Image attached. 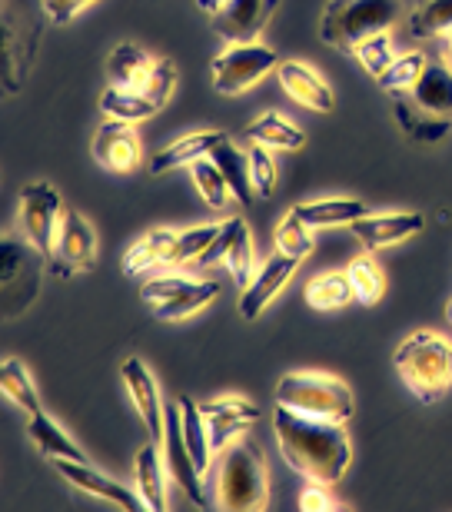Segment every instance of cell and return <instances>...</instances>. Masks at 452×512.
<instances>
[{
  "instance_id": "obj_1",
  "label": "cell",
  "mask_w": 452,
  "mask_h": 512,
  "mask_svg": "<svg viewBox=\"0 0 452 512\" xmlns=\"http://www.w3.org/2000/svg\"><path fill=\"white\" fill-rule=\"evenodd\" d=\"M273 433L283 459L310 483L336 486L346 476L349 463H353V446H349L346 429L343 423H333V419L276 406Z\"/></svg>"
},
{
  "instance_id": "obj_2",
  "label": "cell",
  "mask_w": 452,
  "mask_h": 512,
  "mask_svg": "<svg viewBox=\"0 0 452 512\" xmlns=\"http://www.w3.org/2000/svg\"><path fill=\"white\" fill-rule=\"evenodd\" d=\"M393 360L419 403H439L452 389V343L433 330L409 333Z\"/></svg>"
},
{
  "instance_id": "obj_3",
  "label": "cell",
  "mask_w": 452,
  "mask_h": 512,
  "mask_svg": "<svg viewBox=\"0 0 452 512\" xmlns=\"http://www.w3.org/2000/svg\"><path fill=\"white\" fill-rule=\"evenodd\" d=\"M266 459L253 439H233L223 449L217 476V506L230 512H256L266 506Z\"/></svg>"
},
{
  "instance_id": "obj_4",
  "label": "cell",
  "mask_w": 452,
  "mask_h": 512,
  "mask_svg": "<svg viewBox=\"0 0 452 512\" xmlns=\"http://www.w3.org/2000/svg\"><path fill=\"white\" fill-rule=\"evenodd\" d=\"M399 20V0H330L320 17V40L356 50L366 37L386 34Z\"/></svg>"
},
{
  "instance_id": "obj_5",
  "label": "cell",
  "mask_w": 452,
  "mask_h": 512,
  "mask_svg": "<svg viewBox=\"0 0 452 512\" xmlns=\"http://www.w3.org/2000/svg\"><path fill=\"white\" fill-rule=\"evenodd\" d=\"M276 406L296 409L306 416L333 419V423H346L353 416V393L343 380L323 373H286L276 383Z\"/></svg>"
},
{
  "instance_id": "obj_6",
  "label": "cell",
  "mask_w": 452,
  "mask_h": 512,
  "mask_svg": "<svg viewBox=\"0 0 452 512\" xmlns=\"http://www.w3.org/2000/svg\"><path fill=\"white\" fill-rule=\"evenodd\" d=\"M220 296L217 280H193L183 273H163L153 276L140 286V300L150 306L157 320H187V316L200 313L203 306Z\"/></svg>"
},
{
  "instance_id": "obj_7",
  "label": "cell",
  "mask_w": 452,
  "mask_h": 512,
  "mask_svg": "<svg viewBox=\"0 0 452 512\" xmlns=\"http://www.w3.org/2000/svg\"><path fill=\"white\" fill-rule=\"evenodd\" d=\"M64 200L60 193L44 180H34L20 190V230H24L27 243L47 260L54 256V243L60 233V220H64Z\"/></svg>"
},
{
  "instance_id": "obj_8",
  "label": "cell",
  "mask_w": 452,
  "mask_h": 512,
  "mask_svg": "<svg viewBox=\"0 0 452 512\" xmlns=\"http://www.w3.org/2000/svg\"><path fill=\"white\" fill-rule=\"evenodd\" d=\"M280 67L273 47L266 44H230L220 57H213V90L223 97H236L256 87L270 70Z\"/></svg>"
},
{
  "instance_id": "obj_9",
  "label": "cell",
  "mask_w": 452,
  "mask_h": 512,
  "mask_svg": "<svg viewBox=\"0 0 452 512\" xmlns=\"http://www.w3.org/2000/svg\"><path fill=\"white\" fill-rule=\"evenodd\" d=\"M94 263H97V230L77 210L67 207L64 220H60L54 256L47 260V270L60 276V280H70L77 273H90Z\"/></svg>"
},
{
  "instance_id": "obj_10",
  "label": "cell",
  "mask_w": 452,
  "mask_h": 512,
  "mask_svg": "<svg viewBox=\"0 0 452 512\" xmlns=\"http://www.w3.org/2000/svg\"><path fill=\"white\" fill-rule=\"evenodd\" d=\"M40 290V266L30 250L17 240L0 243V296H4L7 316L24 313Z\"/></svg>"
},
{
  "instance_id": "obj_11",
  "label": "cell",
  "mask_w": 452,
  "mask_h": 512,
  "mask_svg": "<svg viewBox=\"0 0 452 512\" xmlns=\"http://www.w3.org/2000/svg\"><path fill=\"white\" fill-rule=\"evenodd\" d=\"M163 463H167L170 479L190 496L193 506L210 509V496H207V489H203V473L197 469V463H193V456L187 449V436H183L180 403L167 406V429H163Z\"/></svg>"
},
{
  "instance_id": "obj_12",
  "label": "cell",
  "mask_w": 452,
  "mask_h": 512,
  "mask_svg": "<svg viewBox=\"0 0 452 512\" xmlns=\"http://www.w3.org/2000/svg\"><path fill=\"white\" fill-rule=\"evenodd\" d=\"M280 0H226L213 14V34L226 44H253L270 24Z\"/></svg>"
},
{
  "instance_id": "obj_13",
  "label": "cell",
  "mask_w": 452,
  "mask_h": 512,
  "mask_svg": "<svg viewBox=\"0 0 452 512\" xmlns=\"http://www.w3.org/2000/svg\"><path fill=\"white\" fill-rule=\"evenodd\" d=\"M200 409H203V419H207L213 453H223L236 436H243L246 429L263 419L260 406L250 403V399H236V396L210 399V403H200Z\"/></svg>"
},
{
  "instance_id": "obj_14",
  "label": "cell",
  "mask_w": 452,
  "mask_h": 512,
  "mask_svg": "<svg viewBox=\"0 0 452 512\" xmlns=\"http://www.w3.org/2000/svg\"><path fill=\"white\" fill-rule=\"evenodd\" d=\"M120 376H123V386H127V393L133 399V406H137V413L143 419V426H147V433L153 443H163V429H167V409L160 403V386L153 380L150 366L137 360V356H130V360H123L120 366Z\"/></svg>"
},
{
  "instance_id": "obj_15",
  "label": "cell",
  "mask_w": 452,
  "mask_h": 512,
  "mask_svg": "<svg viewBox=\"0 0 452 512\" xmlns=\"http://www.w3.org/2000/svg\"><path fill=\"white\" fill-rule=\"evenodd\" d=\"M296 270H300V260H293V256L276 250L270 260L253 273V280L240 290V316L243 320H256V316L273 303V296L293 280Z\"/></svg>"
},
{
  "instance_id": "obj_16",
  "label": "cell",
  "mask_w": 452,
  "mask_h": 512,
  "mask_svg": "<svg viewBox=\"0 0 452 512\" xmlns=\"http://www.w3.org/2000/svg\"><path fill=\"white\" fill-rule=\"evenodd\" d=\"M349 230L366 250H383L419 237L426 230V217L423 213H366L356 223H349Z\"/></svg>"
},
{
  "instance_id": "obj_17",
  "label": "cell",
  "mask_w": 452,
  "mask_h": 512,
  "mask_svg": "<svg viewBox=\"0 0 452 512\" xmlns=\"http://www.w3.org/2000/svg\"><path fill=\"white\" fill-rule=\"evenodd\" d=\"M54 469L60 476L67 479L70 486H77L80 493H90V496H97V499H107V503H113L117 509H140L143 506V499L140 493H130L127 486L117 483V479H110L104 473H97L90 463H77V459H54Z\"/></svg>"
},
{
  "instance_id": "obj_18",
  "label": "cell",
  "mask_w": 452,
  "mask_h": 512,
  "mask_svg": "<svg viewBox=\"0 0 452 512\" xmlns=\"http://www.w3.org/2000/svg\"><path fill=\"white\" fill-rule=\"evenodd\" d=\"M94 160L113 173H133L140 167V137L133 133V124L123 120H107L100 124L94 137Z\"/></svg>"
},
{
  "instance_id": "obj_19",
  "label": "cell",
  "mask_w": 452,
  "mask_h": 512,
  "mask_svg": "<svg viewBox=\"0 0 452 512\" xmlns=\"http://www.w3.org/2000/svg\"><path fill=\"white\" fill-rule=\"evenodd\" d=\"M276 77H280V87L290 94L296 104L306 110H316V114H330L336 107L333 87L316 74L313 67L300 64V60H280L276 67Z\"/></svg>"
},
{
  "instance_id": "obj_20",
  "label": "cell",
  "mask_w": 452,
  "mask_h": 512,
  "mask_svg": "<svg viewBox=\"0 0 452 512\" xmlns=\"http://www.w3.org/2000/svg\"><path fill=\"white\" fill-rule=\"evenodd\" d=\"M223 140H226L223 130H200V133H190V137L173 140L170 147L157 150V157L150 160V173H170L177 167H190L193 160L210 157Z\"/></svg>"
},
{
  "instance_id": "obj_21",
  "label": "cell",
  "mask_w": 452,
  "mask_h": 512,
  "mask_svg": "<svg viewBox=\"0 0 452 512\" xmlns=\"http://www.w3.org/2000/svg\"><path fill=\"white\" fill-rule=\"evenodd\" d=\"M300 217L310 223L313 230H330V227H349L359 217H366L369 207L363 200L353 197H323V200H306L293 207Z\"/></svg>"
},
{
  "instance_id": "obj_22",
  "label": "cell",
  "mask_w": 452,
  "mask_h": 512,
  "mask_svg": "<svg viewBox=\"0 0 452 512\" xmlns=\"http://www.w3.org/2000/svg\"><path fill=\"white\" fill-rule=\"evenodd\" d=\"M177 230H150L133 243L123 256V273L127 276H137V273H147L153 266H170L173 260V247H177Z\"/></svg>"
},
{
  "instance_id": "obj_23",
  "label": "cell",
  "mask_w": 452,
  "mask_h": 512,
  "mask_svg": "<svg viewBox=\"0 0 452 512\" xmlns=\"http://www.w3.org/2000/svg\"><path fill=\"white\" fill-rule=\"evenodd\" d=\"M160 443L143 446L137 453V466H133V479H137V493L143 499V509L163 512L167 509V483H163V469L167 463H160Z\"/></svg>"
},
{
  "instance_id": "obj_24",
  "label": "cell",
  "mask_w": 452,
  "mask_h": 512,
  "mask_svg": "<svg viewBox=\"0 0 452 512\" xmlns=\"http://www.w3.org/2000/svg\"><path fill=\"white\" fill-rule=\"evenodd\" d=\"M409 94H413L419 110H426V114H433V117H449L452 114V67L429 64Z\"/></svg>"
},
{
  "instance_id": "obj_25",
  "label": "cell",
  "mask_w": 452,
  "mask_h": 512,
  "mask_svg": "<svg viewBox=\"0 0 452 512\" xmlns=\"http://www.w3.org/2000/svg\"><path fill=\"white\" fill-rule=\"evenodd\" d=\"M27 436H30V443L40 449V456H47V459H77V463H87L84 449H80L47 413L30 416Z\"/></svg>"
},
{
  "instance_id": "obj_26",
  "label": "cell",
  "mask_w": 452,
  "mask_h": 512,
  "mask_svg": "<svg viewBox=\"0 0 452 512\" xmlns=\"http://www.w3.org/2000/svg\"><path fill=\"white\" fill-rule=\"evenodd\" d=\"M243 137L250 143H260V147H270V150H300V147H306V133L300 127H293L283 114L256 117L253 124L243 130Z\"/></svg>"
},
{
  "instance_id": "obj_27",
  "label": "cell",
  "mask_w": 452,
  "mask_h": 512,
  "mask_svg": "<svg viewBox=\"0 0 452 512\" xmlns=\"http://www.w3.org/2000/svg\"><path fill=\"white\" fill-rule=\"evenodd\" d=\"M100 110H104L110 120H123V124H140V120H150L160 107L153 104L147 94H140V90L110 84L104 90V97H100Z\"/></svg>"
},
{
  "instance_id": "obj_28",
  "label": "cell",
  "mask_w": 452,
  "mask_h": 512,
  "mask_svg": "<svg viewBox=\"0 0 452 512\" xmlns=\"http://www.w3.org/2000/svg\"><path fill=\"white\" fill-rule=\"evenodd\" d=\"M180 403V419H183V436H187V449L197 463L200 473L210 469V456H213V446H210V433H207V419H203V409L200 403H193L190 396H177Z\"/></svg>"
},
{
  "instance_id": "obj_29",
  "label": "cell",
  "mask_w": 452,
  "mask_h": 512,
  "mask_svg": "<svg viewBox=\"0 0 452 512\" xmlns=\"http://www.w3.org/2000/svg\"><path fill=\"white\" fill-rule=\"evenodd\" d=\"M213 160H217V167L226 173V180H230V190L233 197L243 203V207H250L253 203V183H250V160H246V153L240 147H233V140L226 137L217 150L210 153Z\"/></svg>"
},
{
  "instance_id": "obj_30",
  "label": "cell",
  "mask_w": 452,
  "mask_h": 512,
  "mask_svg": "<svg viewBox=\"0 0 452 512\" xmlns=\"http://www.w3.org/2000/svg\"><path fill=\"white\" fill-rule=\"evenodd\" d=\"M150 67H153V60H150L147 54H143L140 47H133V44L113 47V54H110V60H107L110 84L130 87V90H140V87H143V80H147Z\"/></svg>"
},
{
  "instance_id": "obj_31",
  "label": "cell",
  "mask_w": 452,
  "mask_h": 512,
  "mask_svg": "<svg viewBox=\"0 0 452 512\" xmlns=\"http://www.w3.org/2000/svg\"><path fill=\"white\" fill-rule=\"evenodd\" d=\"M409 30L419 40H439L452 34V0H416Z\"/></svg>"
},
{
  "instance_id": "obj_32",
  "label": "cell",
  "mask_w": 452,
  "mask_h": 512,
  "mask_svg": "<svg viewBox=\"0 0 452 512\" xmlns=\"http://www.w3.org/2000/svg\"><path fill=\"white\" fill-rule=\"evenodd\" d=\"M190 177L197 183L200 197L210 203L213 210H223L226 203H230L233 190H230V180H226V173L217 167V160L213 157H200L190 163Z\"/></svg>"
},
{
  "instance_id": "obj_33",
  "label": "cell",
  "mask_w": 452,
  "mask_h": 512,
  "mask_svg": "<svg viewBox=\"0 0 452 512\" xmlns=\"http://www.w3.org/2000/svg\"><path fill=\"white\" fill-rule=\"evenodd\" d=\"M0 389H4V396H10L20 409H27L30 416L44 413V406H40V396H37V386L30 380V373L24 370V363L20 360H7L0 366Z\"/></svg>"
},
{
  "instance_id": "obj_34",
  "label": "cell",
  "mask_w": 452,
  "mask_h": 512,
  "mask_svg": "<svg viewBox=\"0 0 452 512\" xmlns=\"http://www.w3.org/2000/svg\"><path fill=\"white\" fill-rule=\"evenodd\" d=\"M316 240H313V227L306 223L300 213L290 210L286 217L280 220V227H276V250L293 256V260H306V256L313 253Z\"/></svg>"
},
{
  "instance_id": "obj_35",
  "label": "cell",
  "mask_w": 452,
  "mask_h": 512,
  "mask_svg": "<svg viewBox=\"0 0 452 512\" xmlns=\"http://www.w3.org/2000/svg\"><path fill=\"white\" fill-rule=\"evenodd\" d=\"M396 120H399V127L409 133V140H416V143H439L452 130L449 117H433V114H426V110L416 114L403 100L396 104Z\"/></svg>"
},
{
  "instance_id": "obj_36",
  "label": "cell",
  "mask_w": 452,
  "mask_h": 512,
  "mask_svg": "<svg viewBox=\"0 0 452 512\" xmlns=\"http://www.w3.org/2000/svg\"><path fill=\"white\" fill-rule=\"evenodd\" d=\"M426 67H429L426 54H419V50H409V54H399L393 64H389V70L376 80V84L383 87L386 94L399 97V94H406V90L416 87V80L423 77Z\"/></svg>"
},
{
  "instance_id": "obj_37",
  "label": "cell",
  "mask_w": 452,
  "mask_h": 512,
  "mask_svg": "<svg viewBox=\"0 0 452 512\" xmlns=\"http://www.w3.org/2000/svg\"><path fill=\"white\" fill-rule=\"evenodd\" d=\"M353 300V286H349V276L346 273H326V276H316V280L306 286V303L313 310H339Z\"/></svg>"
},
{
  "instance_id": "obj_38",
  "label": "cell",
  "mask_w": 452,
  "mask_h": 512,
  "mask_svg": "<svg viewBox=\"0 0 452 512\" xmlns=\"http://www.w3.org/2000/svg\"><path fill=\"white\" fill-rule=\"evenodd\" d=\"M346 276H349V286H353V300H359L363 306L379 303V296H383V290H386V280L369 256H359V260L349 263Z\"/></svg>"
},
{
  "instance_id": "obj_39",
  "label": "cell",
  "mask_w": 452,
  "mask_h": 512,
  "mask_svg": "<svg viewBox=\"0 0 452 512\" xmlns=\"http://www.w3.org/2000/svg\"><path fill=\"white\" fill-rule=\"evenodd\" d=\"M226 270H230V276L236 280V286H243L253 280V237H250V227H246V220L236 223V233H233V243L230 250H226Z\"/></svg>"
},
{
  "instance_id": "obj_40",
  "label": "cell",
  "mask_w": 452,
  "mask_h": 512,
  "mask_svg": "<svg viewBox=\"0 0 452 512\" xmlns=\"http://www.w3.org/2000/svg\"><path fill=\"white\" fill-rule=\"evenodd\" d=\"M220 227H223V223H203V227L183 230L180 237H177V247H173V260H170V266L197 263L200 256L210 250V243L220 237Z\"/></svg>"
},
{
  "instance_id": "obj_41",
  "label": "cell",
  "mask_w": 452,
  "mask_h": 512,
  "mask_svg": "<svg viewBox=\"0 0 452 512\" xmlns=\"http://www.w3.org/2000/svg\"><path fill=\"white\" fill-rule=\"evenodd\" d=\"M356 60L359 64H363V70L369 77H383L386 70H389V64H393V60L399 57L396 54V47H393V37H389V30L386 34H376V37H366L363 44H359L356 50Z\"/></svg>"
},
{
  "instance_id": "obj_42",
  "label": "cell",
  "mask_w": 452,
  "mask_h": 512,
  "mask_svg": "<svg viewBox=\"0 0 452 512\" xmlns=\"http://www.w3.org/2000/svg\"><path fill=\"white\" fill-rule=\"evenodd\" d=\"M177 80H180L177 64H173L170 57H160V60H153V67H150L147 80H143L140 94H147L157 107H167V100L173 97V90H177Z\"/></svg>"
},
{
  "instance_id": "obj_43",
  "label": "cell",
  "mask_w": 452,
  "mask_h": 512,
  "mask_svg": "<svg viewBox=\"0 0 452 512\" xmlns=\"http://www.w3.org/2000/svg\"><path fill=\"white\" fill-rule=\"evenodd\" d=\"M246 160H250V183H253V193L263 200H270L276 193V163H273V153L270 147H260L253 143L246 150Z\"/></svg>"
},
{
  "instance_id": "obj_44",
  "label": "cell",
  "mask_w": 452,
  "mask_h": 512,
  "mask_svg": "<svg viewBox=\"0 0 452 512\" xmlns=\"http://www.w3.org/2000/svg\"><path fill=\"white\" fill-rule=\"evenodd\" d=\"M44 4V14L54 27H67L70 20H74L80 10L87 4H94V0H40Z\"/></svg>"
},
{
  "instance_id": "obj_45",
  "label": "cell",
  "mask_w": 452,
  "mask_h": 512,
  "mask_svg": "<svg viewBox=\"0 0 452 512\" xmlns=\"http://www.w3.org/2000/svg\"><path fill=\"white\" fill-rule=\"evenodd\" d=\"M236 223H240V217H233V220H226L223 227H220V237L210 243V250L200 256V266H217L226 260V250H230V243H233V233H236Z\"/></svg>"
},
{
  "instance_id": "obj_46",
  "label": "cell",
  "mask_w": 452,
  "mask_h": 512,
  "mask_svg": "<svg viewBox=\"0 0 452 512\" xmlns=\"http://www.w3.org/2000/svg\"><path fill=\"white\" fill-rule=\"evenodd\" d=\"M326 489H330V486L313 483V489H306V493L300 496V509L303 512H336V509H343V503H336Z\"/></svg>"
},
{
  "instance_id": "obj_47",
  "label": "cell",
  "mask_w": 452,
  "mask_h": 512,
  "mask_svg": "<svg viewBox=\"0 0 452 512\" xmlns=\"http://www.w3.org/2000/svg\"><path fill=\"white\" fill-rule=\"evenodd\" d=\"M223 4H226V0H197V7H200V10H207L210 17L217 14V10H220Z\"/></svg>"
},
{
  "instance_id": "obj_48",
  "label": "cell",
  "mask_w": 452,
  "mask_h": 512,
  "mask_svg": "<svg viewBox=\"0 0 452 512\" xmlns=\"http://www.w3.org/2000/svg\"><path fill=\"white\" fill-rule=\"evenodd\" d=\"M443 40H446V64L452 67V34H449V37H443Z\"/></svg>"
},
{
  "instance_id": "obj_49",
  "label": "cell",
  "mask_w": 452,
  "mask_h": 512,
  "mask_svg": "<svg viewBox=\"0 0 452 512\" xmlns=\"http://www.w3.org/2000/svg\"><path fill=\"white\" fill-rule=\"evenodd\" d=\"M446 316H449V323H452V300H449V306H446Z\"/></svg>"
}]
</instances>
